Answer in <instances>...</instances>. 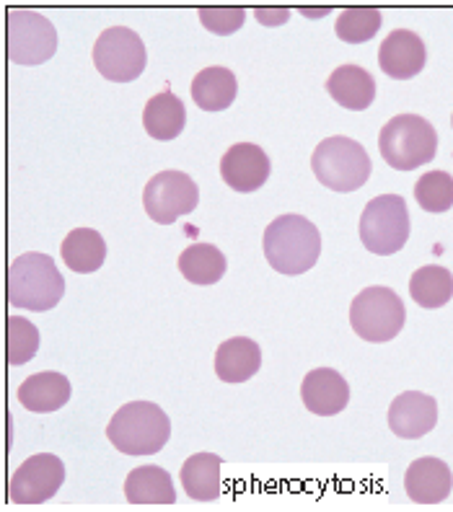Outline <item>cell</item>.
<instances>
[{"label": "cell", "mask_w": 453, "mask_h": 512, "mask_svg": "<svg viewBox=\"0 0 453 512\" xmlns=\"http://www.w3.org/2000/svg\"><path fill=\"white\" fill-rule=\"evenodd\" d=\"M125 497L133 505H174L177 502V489L171 474L161 466H138L127 474Z\"/></svg>", "instance_id": "44dd1931"}, {"label": "cell", "mask_w": 453, "mask_h": 512, "mask_svg": "<svg viewBox=\"0 0 453 512\" xmlns=\"http://www.w3.org/2000/svg\"><path fill=\"white\" fill-rule=\"evenodd\" d=\"M311 169L319 184L332 192H358L371 179V156L353 138L332 135L321 140L311 156Z\"/></svg>", "instance_id": "5b68a950"}, {"label": "cell", "mask_w": 453, "mask_h": 512, "mask_svg": "<svg viewBox=\"0 0 453 512\" xmlns=\"http://www.w3.org/2000/svg\"><path fill=\"white\" fill-rule=\"evenodd\" d=\"M57 52V29L42 13L29 8H11L6 13V55L13 65L47 63Z\"/></svg>", "instance_id": "ba28073f"}, {"label": "cell", "mask_w": 453, "mask_h": 512, "mask_svg": "<svg viewBox=\"0 0 453 512\" xmlns=\"http://www.w3.org/2000/svg\"><path fill=\"white\" fill-rule=\"evenodd\" d=\"M187 125V109L171 88L148 99L143 109V127L153 140H177Z\"/></svg>", "instance_id": "ffe728a7"}, {"label": "cell", "mask_w": 453, "mask_h": 512, "mask_svg": "<svg viewBox=\"0 0 453 512\" xmlns=\"http://www.w3.org/2000/svg\"><path fill=\"white\" fill-rule=\"evenodd\" d=\"M270 158L259 145L254 143H236L223 153L221 158V176L223 182L233 192L249 194L265 187L270 179Z\"/></svg>", "instance_id": "7c38bea8"}, {"label": "cell", "mask_w": 453, "mask_h": 512, "mask_svg": "<svg viewBox=\"0 0 453 512\" xmlns=\"http://www.w3.org/2000/svg\"><path fill=\"white\" fill-rule=\"evenodd\" d=\"M262 368V350L249 337H231L215 350V375L223 383H246Z\"/></svg>", "instance_id": "ac0fdd59"}, {"label": "cell", "mask_w": 453, "mask_h": 512, "mask_svg": "<svg viewBox=\"0 0 453 512\" xmlns=\"http://www.w3.org/2000/svg\"><path fill=\"white\" fill-rule=\"evenodd\" d=\"M70 394H73L70 381L63 373H57V370L29 375L19 386V391H16L19 404L37 414H52L57 409H63L70 401Z\"/></svg>", "instance_id": "e0dca14e"}, {"label": "cell", "mask_w": 453, "mask_h": 512, "mask_svg": "<svg viewBox=\"0 0 453 512\" xmlns=\"http://www.w3.org/2000/svg\"><path fill=\"white\" fill-rule=\"evenodd\" d=\"M303 16H327L329 8H301Z\"/></svg>", "instance_id": "1f68e13d"}, {"label": "cell", "mask_w": 453, "mask_h": 512, "mask_svg": "<svg viewBox=\"0 0 453 512\" xmlns=\"http://www.w3.org/2000/svg\"><path fill=\"white\" fill-rule=\"evenodd\" d=\"M428 63V50L420 34L409 29H394L378 47V68L394 81H409L422 73Z\"/></svg>", "instance_id": "5bb4252c"}, {"label": "cell", "mask_w": 453, "mask_h": 512, "mask_svg": "<svg viewBox=\"0 0 453 512\" xmlns=\"http://www.w3.org/2000/svg\"><path fill=\"white\" fill-rule=\"evenodd\" d=\"M189 91H192V101L202 112H223L236 101L239 81H236L233 70L213 65V68H205L195 75Z\"/></svg>", "instance_id": "7402d4cb"}, {"label": "cell", "mask_w": 453, "mask_h": 512, "mask_svg": "<svg viewBox=\"0 0 453 512\" xmlns=\"http://www.w3.org/2000/svg\"><path fill=\"white\" fill-rule=\"evenodd\" d=\"M451 489V466L446 461H441V458H417L404 471V492L417 505H441V502H446L451 497Z\"/></svg>", "instance_id": "9a60e30c"}, {"label": "cell", "mask_w": 453, "mask_h": 512, "mask_svg": "<svg viewBox=\"0 0 453 512\" xmlns=\"http://www.w3.org/2000/svg\"><path fill=\"white\" fill-rule=\"evenodd\" d=\"M254 16L262 26H283L290 19V8H257Z\"/></svg>", "instance_id": "4dcf8cb0"}, {"label": "cell", "mask_w": 453, "mask_h": 512, "mask_svg": "<svg viewBox=\"0 0 453 512\" xmlns=\"http://www.w3.org/2000/svg\"><path fill=\"white\" fill-rule=\"evenodd\" d=\"M197 202H200V187L184 171H161L151 176V182L143 189L145 213L158 225H171L184 215L195 213Z\"/></svg>", "instance_id": "30bf717a"}, {"label": "cell", "mask_w": 453, "mask_h": 512, "mask_svg": "<svg viewBox=\"0 0 453 512\" xmlns=\"http://www.w3.org/2000/svg\"><path fill=\"white\" fill-rule=\"evenodd\" d=\"M262 251H265L267 264L280 275H303L319 262L321 233L303 215H280L267 225Z\"/></svg>", "instance_id": "6da1fadb"}, {"label": "cell", "mask_w": 453, "mask_h": 512, "mask_svg": "<svg viewBox=\"0 0 453 512\" xmlns=\"http://www.w3.org/2000/svg\"><path fill=\"white\" fill-rule=\"evenodd\" d=\"M360 241L371 254L391 256L409 241V210L402 194H381L365 205L360 215Z\"/></svg>", "instance_id": "52a82bcc"}, {"label": "cell", "mask_w": 453, "mask_h": 512, "mask_svg": "<svg viewBox=\"0 0 453 512\" xmlns=\"http://www.w3.org/2000/svg\"><path fill=\"white\" fill-rule=\"evenodd\" d=\"M39 350V329L26 319L13 313L6 321V360L8 365H26Z\"/></svg>", "instance_id": "4316f807"}, {"label": "cell", "mask_w": 453, "mask_h": 512, "mask_svg": "<svg viewBox=\"0 0 453 512\" xmlns=\"http://www.w3.org/2000/svg\"><path fill=\"white\" fill-rule=\"evenodd\" d=\"M65 280L50 254L29 251L16 256L6 272V298L13 308L52 311L63 300Z\"/></svg>", "instance_id": "7a4b0ae2"}, {"label": "cell", "mask_w": 453, "mask_h": 512, "mask_svg": "<svg viewBox=\"0 0 453 512\" xmlns=\"http://www.w3.org/2000/svg\"><path fill=\"white\" fill-rule=\"evenodd\" d=\"M386 422L397 438H425L438 425V401L433 396L422 394V391H404L391 401Z\"/></svg>", "instance_id": "4fadbf2b"}, {"label": "cell", "mask_w": 453, "mask_h": 512, "mask_svg": "<svg viewBox=\"0 0 453 512\" xmlns=\"http://www.w3.org/2000/svg\"><path fill=\"white\" fill-rule=\"evenodd\" d=\"M94 65L107 81L130 83L148 65V52L138 32L127 26H109L94 44Z\"/></svg>", "instance_id": "9c48e42d"}, {"label": "cell", "mask_w": 453, "mask_h": 512, "mask_svg": "<svg viewBox=\"0 0 453 512\" xmlns=\"http://www.w3.org/2000/svg\"><path fill=\"white\" fill-rule=\"evenodd\" d=\"M404 321H407L404 300L384 285L360 290L350 303V326L365 342H391L404 329Z\"/></svg>", "instance_id": "8992f818"}, {"label": "cell", "mask_w": 453, "mask_h": 512, "mask_svg": "<svg viewBox=\"0 0 453 512\" xmlns=\"http://www.w3.org/2000/svg\"><path fill=\"white\" fill-rule=\"evenodd\" d=\"M226 256L213 244H192L179 256V272L192 285H215L226 275Z\"/></svg>", "instance_id": "484cf974"}, {"label": "cell", "mask_w": 453, "mask_h": 512, "mask_svg": "<svg viewBox=\"0 0 453 512\" xmlns=\"http://www.w3.org/2000/svg\"><path fill=\"white\" fill-rule=\"evenodd\" d=\"M378 150L389 163V169H420L428 166L438 153V132L420 114H397L381 127Z\"/></svg>", "instance_id": "277c9868"}, {"label": "cell", "mask_w": 453, "mask_h": 512, "mask_svg": "<svg viewBox=\"0 0 453 512\" xmlns=\"http://www.w3.org/2000/svg\"><path fill=\"white\" fill-rule=\"evenodd\" d=\"M65 481V463L55 453L26 458L8 479V500L16 505H42L52 500Z\"/></svg>", "instance_id": "8fae6325"}, {"label": "cell", "mask_w": 453, "mask_h": 512, "mask_svg": "<svg viewBox=\"0 0 453 512\" xmlns=\"http://www.w3.org/2000/svg\"><path fill=\"white\" fill-rule=\"evenodd\" d=\"M327 94L350 112H363L376 99V81L360 65H340L327 78Z\"/></svg>", "instance_id": "d6986e66"}, {"label": "cell", "mask_w": 453, "mask_h": 512, "mask_svg": "<svg viewBox=\"0 0 453 512\" xmlns=\"http://www.w3.org/2000/svg\"><path fill=\"white\" fill-rule=\"evenodd\" d=\"M200 21L202 26L213 34H221V37H228V34L239 32L241 26H244L246 11L239 6H210V8H200Z\"/></svg>", "instance_id": "f546056e"}, {"label": "cell", "mask_w": 453, "mask_h": 512, "mask_svg": "<svg viewBox=\"0 0 453 512\" xmlns=\"http://www.w3.org/2000/svg\"><path fill=\"white\" fill-rule=\"evenodd\" d=\"M107 438L125 456H156L169 443L171 419L153 401H130L109 419Z\"/></svg>", "instance_id": "3957f363"}, {"label": "cell", "mask_w": 453, "mask_h": 512, "mask_svg": "<svg viewBox=\"0 0 453 512\" xmlns=\"http://www.w3.org/2000/svg\"><path fill=\"white\" fill-rule=\"evenodd\" d=\"M301 401L316 417H334L350 404V386L334 368H316L303 378Z\"/></svg>", "instance_id": "2e32d148"}, {"label": "cell", "mask_w": 453, "mask_h": 512, "mask_svg": "<svg viewBox=\"0 0 453 512\" xmlns=\"http://www.w3.org/2000/svg\"><path fill=\"white\" fill-rule=\"evenodd\" d=\"M415 200L425 213H446L453 207V176L448 171H428L415 184Z\"/></svg>", "instance_id": "f1b7e54d"}, {"label": "cell", "mask_w": 453, "mask_h": 512, "mask_svg": "<svg viewBox=\"0 0 453 512\" xmlns=\"http://www.w3.org/2000/svg\"><path fill=\"white\" fill-rule=\"evenodd\" d=\"M378 29H381V11L368 6L345 8V11L337 16V24H334L337 37L347 44L368 42V39L376 37Z\"/></svg>", "instance_id": "83f0119b"}, {"label": "cell", "mask_w": 453, "mask_h": 512, "mask_svg": "<svg viewBox=\"0 0 453 512\" xmlns=\"http://www.w3.org/2000/svg\"><path fill=\"white\" fill-rule=\"evenodd\" d=\"M409 295L425 311L443 308L453 298V275L441 264H425L409 277Z\"/></svg>", "instance_id": "d4e9b609"}, {"label": "cell", "mask_w": 453, "mask_h": 512, "mask_svg": "<svg viewBox=\"0 0 453 512\" xmlns=\"http://www.w3.org/2000/svg\"><path fill=\"white\" fill-rule=\"evenodd\" d=\"M221 463L215 453H195L182 463V489L189 500L213 502L221 497Z\"/></svg>", "instance_id": "603a6c76"}, {"label": "cell", "mask_w": 453, "mask_h": 512, "mask_svg": "<svg viewBox=\"0 0 453 512\" xmlns=\"http://www.w3.org/2000/svg\"><path fill=\"white\" fill-rule=\"evenodd\" d=\"M60 256L76 275H91L107 259V241L94 228H76L63 238Z\"/></svg>", "instance_id": "cb8c5ba5"}]
</instances>
